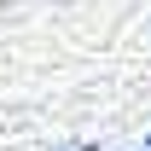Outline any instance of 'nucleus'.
I'll return each instance as SVG.
<instances>
[{
	"mask_svg": "<svg viewBox=\"0 0 151 151\" xmlns=\"http://www.w3.org/2000/svg\"><path fill=\"white\" fill-rule=\"evenodd\" d=\"M70 151H99V145H93V139H81V145H70Z\"/></svg>",
	"mask_w": 151,
	"mask_h": 151,
	"instance_id": "1",
	"label": "nucleus"
},
{
	"mask_svg": "<svg viewBox=\"0 0 151 151\" xmlns=\"http://www.w3.org/2000/svg\"><path fill=\"white\" fill-rule=\"evenodd\" d=\"M145 139H151V134H145Z\"/></svg>",
	"mask_w": 151,
	"mask_h": 151,
	"instance_id": "3",
	"label": "nucleus"
},
{
	"mask_svg": "<svg viewBox=\"0 0 151 151\" xmlns=\"http://www.w3.org/2000/svg\"><path fill=\"white\" fill-rule=\"evenodd\" d=\"M139 151H151V139H145V145H139Z\"/></svg>",
	"mask_w": 151,
	"mask_h": 151,
	"instance_id": "2",
	"label": "nucleus"
}]
</instances>
